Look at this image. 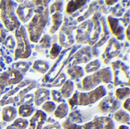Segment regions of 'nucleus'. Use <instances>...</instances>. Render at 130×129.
<instances>
[{
	"label": "nucleus",
	"instance_id": "412c9836",
	"mask_svg": "<svg viewBox=\"0 0 130 129\" xmlns=\"http://www.w3.org/2000/svg\"><path fill=\"white\" fill-rule=\"evenodd\" d=\"M74 90V84L72 81L68 80L62 86L61 89V95L62 98L67 99L69 98L72 95V93L73 92Z\"/></svg>",
	"mask_w": 130,
	"mask_h": 129
},
{
	"label": "nucleus",
	"instance_id": "f03ea898",
	"mask_svg": "<svg viewBox=\"0 0 130 129\" xmlns=\"http://www.w3.org/2000/svg\"><path fill=\"white\" fill-rule=\"evenodd\" d=\"M16 4L13 1H1V20L9 31H14L18 30L21 25L15 14Z\"/></svg>",
	"mask_w": 130,
	"mask_h": 129
},
{
	"label": "nucleus",
	"instance_id": "37998d69",
	"mask_svg": "<svg viewBox=\"0 0 130 129\" xmlns=\"http://www.w3.org/2000/svg\"><path fill=\"white\" fill-rule=\"evenodd\" d=\"M129 29H130V26H128V27H127V30H126V37H127V40H130Z\"/></svg>",
	"mask_w": 130,
	"mask_h": 129
},
{
	"label": "nucleus",
	"instance_id": "cd10ccee",
	"mask_svg": "<svg viewBox=\"0 0 130 129\" xmlns=\"http://www.w3.org/2000/svg\"><path fill=\"white\" fill-rule=\"evenodd\" d=\"M101 67V62L99 60L96 59L91 62H90L89 64H88L85 66V71L87 73H91L93 71H98V70Z\"/></svg>",
	"mask_w": 130,
	"mask_h": 129
},
{
	"label": "nucleus",
	"instance_id": "ea45409f",
	"mask_svg": "<svg viewBox=\"0 0 130 129\" xmlns=\"http://www.w3.org/2000/svg\"><path fill=\"white\" fill-rule=\"evenodd\" d=\"M123 108L127 111V113H129L130 111V99L127 98L126 100L123 103Z\"/></svg>",
	"mask_w": 130,
	"mask_h": 129
},
{
	"label": "nucleus",
	"instance_id": "c756f323",
	"mask_svg": "<svg viewBox=\"0 0 130 129\" xmlns=\"http://www.w3.org/2000/svg\"><path fill=\"white\" fill-rule=\"evenodd\" d=\"M62 125L64 128V129H83L82 126H80L75 123H73L69 119L65 120L62 122Z\"/></svg>",
	"mask_w": 130,
	"mask_h": 129
},
{
	"label": "nucleus",
	"instance_id": "1a4fd4ad",
	"mask_svg": "<svg viewBox=\"0 0 130 129\" xmlns=\"http://www.w3.org/2000/svg\"><path fill=\"white\" fill-rule=\"evenodd\" d=\"M120 106V102L118 101L113 97H104L99 103L98 109L99 111L102 114L106 113H113V112L117 111Z\"/></svg>",
	"mask_w": 130,
	"mask_h": 129
},
{
	"label": "nucleus",
	"instance_id": "ddd939ff",
	"mask_svg": "<svg viewBox=\"0 0 130 129\" xmlns=\"http://www.w3.org/2000/svg\"><path fill=\"white\" fill-rule=\"evenodd\" d=\"M107 21L113 34H114L119 40H123L124 38V28L120 24L119 20L112 16L107 17Z\"/></svg>",
	"mask_w": 130,
	"mask_h": 129
},
{
	"label": "nucleus",
	"instance_id": "2f4dec72",
	"mask_svg": "<svg viewBox=\"0 0 130 129\" xmlns=\"http://www.w3.org/2000/svg\"><path fill=\"white\" fill-rule=\"evenodd\" d=\"M60 51H61V46L59 45H58L57 43L53 44V46L51 47V49H50V52L51 59H55L59 55Z\"/></svg>",
	"mask_w": 130,
	"mask_h": 129
},
{
	"label": "nucleus",
	"instance_id": "b1692460",
	"mask_svg": "<svg viewBox=\"0 0 130 129\" xmlns=\"http://www.w3.org/2000/svg\"><path fill=\"white\" fill-rule=\"evenodd\" d=\"M67 73L72 79H78V78L83 77V75H84L83 68L82 67L77 66V65H74V66L69 68L67 70Z\"/></svg>",
	"mask_w": 130,
	"mask_h": 129
},
{
	"label": "nucleus",
	"instance_id": "7c9ffc66",
	"mask_svg": "<svg viewBox=\"0 0 130 129\" xmlns=\"http://www.w3.org/2000/svg\"><path fill=\"white\" fill-rule=\"evenodd\" d=\"M14 67L16 70H18L21 73H24L27 71L29 68V65L28 63L24 62H19L14 64Z\"/></svg>",
	"mask_w": 130,
	"mask_h": 129
},
{
	"label": "nucleus",
	"instance_id": "20e7f679",
	"mask_svg": "<svg viewBox=\"0 0 130 129\" xmlns=\"http://www.w3.org/2000/svg\"><path fill=\"white\" fill-rule=\"evenodd\" d=\"M14 36L17 40V47L14 51V59H27L31 54V47L27 39L25 27L21 26L15 30Z\"/></svg>",
	"mask_w": 130,
	"mask_h": 129
},
{
	"label": "nucleus",
	"instance_id": "f257e3e1",
	"mask_svg": "<svg viewBox=\"0 0 130 129\" xmlns=\"http://www.w3.org/2000/svg\"><path fill=\"white\" fill-rule=\"evenodd\" d=\"M37 5L35 14L31 17V21L27 26L29 38L33 43L38 42L49 17L47 8L39 4H37Z\"/></svg>",
	"mask_w": 130,
	"mask_h": 129
},
{
	"label": "nucleus",
	"instance_id": "2eb2a0df",
	"mask_svg": "<svg viewBox=\"0 0 130 129\" xmlns=\"http://www.w3.org/2000/svg\"><path fill=\"white\" fill-rule=\"evenodd\" d=\"M50 91L47 89H44V88H40L38 89L34 94V101L35 103V105L37 106L41 105L43 102L50 100Z\"/></svg>",
	"mask_w": 130,
	"mask_h": 129
},
{
	"label": "nucleus",
	"instance_id": "6ab92c4d",
	"mask_svg": "<svg viewBox=\"0 0 130 129\" xmlns=\"http://www.w3.org/2000/svg\"><path fill=\"white\" fill-rule=\"evenodd\" d=\"M113 119L117 121V122H120L122 124H126L127 125H129L130 116L129 113H126L122 109H120L113 114Z\"/></svg>",
	"mask_w": 130,
	"mask_h": 129
},
{
	"label": "nucleus",
	"instance_id": "7ed1b4c3",
	"mask_svg": "<svg viewBox=\"0 0 130 129\" xmlns=\"http://www.w3.org/2000/svg\"><path fill=\"white\" fill-rule=\"evenodd\" d=\"M112 72L109 68L96 71L94 74L86 77L82 81V90L91 91L94 90L101 82L109 84L112 81Z\"/></svg>",
	"mask_w": 130,
	"mask_h": 129
},
{
	"label": "nucleus",
	"instance_id": "39448f33",
	"mask_svg": "<svg viewBox=\"0 0 130 129\" xmlns=\"http://www.w3.org/2000/svg\"><path fill=\"white\" fill-rule=\"evenodd\" d=\"M113 71L114 85H129V67L120 61H116L111 64Z\"/></svg>",
	"mask_w": 130,
	"mask_h": 129
},
{
	"label": "nucleus",
	"instance_id": "473e14b6",
	"mask_svg": "<svg viewBox=\"0 0 130 129\" xmlns=\"http://www.w3.org/2000/svg\"><path fill=\"white\" fill-rule=\"evenodd\" d=\"M4 45L5 47H7L8 49H14V46H15V41L13 39V36L11 35L8 36L5 40V41L3 42Z\"/></svg>",
	"mask_w": 130,
	"mask_h": 129
},
{
	"label": "nucleus",
	"instance_id": "a19ab883",
	"mask_svg": "<svg viewBox=\"0 0 130 129\" xmlns=\"http://www.w3.org/2000/svg\"><path fill=\"white\" fill-rule=\"evenodd\" d=\"M5 87L6 86L0 81V97H1V94H2V92H3V90H4V89H5Z\"/></svg>",
	"mask_w": 130,
	"mask_h": 129
},
{
	"label": "nucleus",
	"instance_id": "aec40b11",
	"mask_svg": "<svg viewBox=\"0 0 130 129\" xmlns=\"http://www.w3.org/2000/svg\"><path fill=\"white\" fill-rule=\"evenodd\" d=\"M86 3H88V1H70L66 5V11L67 14H72L85 5Z\"/></svg>",
	"mask_w": 130,
	"mask_h": 129
},
{
	"label": "nucleus",
	"instance_id": "c9c22d12",
	"mask_svg": "<svg viewBox=\"0 0 130 129\" xmlns=\"http://www.w3.org/2000/svg\"><path fill=\"white\" fill-rule=\"evenodd\" d=\"M51 96H52V99L54 102L61 103V102L64 101L62 100V97L60 92H59L57 90H51Z\"/></svg>",
	"mask_w": 130,
	"mask_h": 129
},
{
	"label": "nucleus",
	"instance_id": "a878e982",
	"mask_svg": "<svg viewBox=\"0 0 130 129\" xmlns=\"http://www.w3.org/2000/svg\"><path fill=\"white\" fill-rule=\"evenodd\" d=\"M29 125V122L24 118H18L14 120L11 126L17 129H27Z\"/></svg>",
	"mask_w": 130,
	"mask_h": 129
},
{
	"label": "nucleus",
	"instance_id": "9b49d317",
	"mask_svg": "<svg viewBox=\"0 0 130 129\" xmlns=\"http://www.w3.org/2000/svg\"><path fill=\"white\" fill-rule=\"evenodd\" d=\"M120 52V45L118 43V41L115 38H111L107 46L104 50V52L102 56V59H104V62L105 64H107L111 59L117 56Z\"/></svg>",
	"mask_w": 130,
	"mask_h": 129
},
{
	"label": "nucleus",
	"instance_id": "393cba45",
	"mask_svg": "<svg viewBox=\"0 0 130 129\" xmlns=\"http://www.w3.org/2000/svg\"><path fill=\"white\" fill-rule=\"evenodd\" d=\"M49 63L43 60H37L33 65V68L41 74H45L49 70Z\"/></svg>",
	"mask_w": 130,
	"mask_h": 129
},
{
	"label": "nucleus",
	"instance_id": "4c0bfd02",
	"mask_svg": "<svg viewBox=\"0 0 130 129\" xmlns=\"http://www.w3.org/2000/svg\"><path fill=\"white\" fill-rule=\"evenodd\" d=\"M78 93L75 92L73 95V97L69 100V104L70 106V107L72 109L74 106H78Z\"/></svg>",
	"mask_w": 130,
	"mask_h": 129
},
{
	"label": "nucleus",
	"instance_id": "f704fd0d",
	"mask_svg": "<svg viewBox=\"0 0 130 129\" xmlns=\"http://www.w3.org/2000/svg\"><path fill=\"white\" fill-rule=\"evenodd\" d=\"M34 95L33 94H26L24 95L20 100V103L22 104H26V105H30L33 103L34 101Z\"/></svg>",
	"mask_w": 130,
	"mask_h": 129
},
{
	"label": "nucleus",
	"instance_id": "f3484780",
	"mask_svg": "<svg viewBox=\"0 0 130 129\" xmlns=\"http://www.w3.org/2000/svg\"><path fill=\"white\" fill-rule=\"evenodd\" d=\"M91 59L90 52L88 50V48H84L78 52V53L75 56V60L72 63L73 65L75 64H79L82 62H87Z\"/></svg>",
	"mask_w": 130,
	"mask_h": 129
},
{
	"label": "nucleus",
	"instance_id": "79ce46f5",
	"mask_svg": "<svg viewBox=\"0 0 130 129\" xmlns=\"http://www.w3.org/2000/svg\"><path fill=\"white\" fill-rule=\"evenodd\" d=\"M117 1H106L105 2L106 5H113L114 3H117Z\"/></svg>",
	"mask_w": 130,
	"mask_h": 129
},
{
	"label": "nucleus",
	"instance_id": "f8f14e48",
	"mask_svg": "<svg viewBox=\"0 0 130 129\" xmlns=\"http://www.w3.org/2000/svg\"><path fill=\"white\" fill-rule=\"evenodd\" d=\"M92 23L88 21L80 25L76 30V42L78 43H87L91 32Z\"/></svg>",
	"mask_w": 130,
	"mask_h": 129
},
{
	"label": "nucleus",
	"instance_id": "c03bdc74",
	"mask_svg": "<svg viewBox=\"0 0 130 129\" xmlns=\"http://www.w3.org/2000/svg\"><path fill=\"white\" fill-rule=\"evenodd\" d=\"M118 129H129V127L128 125H120Z\"/></svg>",
	"mask_w": 130,
	"mask_h": 129
},
{
	"label": "nucleus",
	"instance_id": "5701e85b",
	"mask_svg": "<svg viewBox=\"0 0 130 129\" xmlns=\"http://www.w3.org/2000/svg\"><path fill=\"white\" fill-rule=\"evenodd\" d=\"M34 112V108L30 105L22 104L18 108V115L24 119L30 116Z\"/></svg>",
	"mask_w": 130,
	"mask_h": 129
},
{
	"label": "nucleus",
	"instance_id": "bb28decb",
	"mask_svg": "<svg viewBox=\"0 0 130 129\" xmlns=\"http://www.w3.org/2000/svg\"><path fill=\"white\" fill-rule=\"evenodd\" d=\"M130 94L129 87H123V88H119L116 90V97L120 100H124L126 97H128Z\"/></svg>",
	"mask_w": 130,
	"mask_h": 129
},
{
	"label": "nucleus",
	"instance_id": "a211bd4d",
	"mask_svg": "<svg viewBox=\"0 0 130 129\" xmlns=\"http://www.w3.org/2000/svg\"><path fill=\"white\" fill-rule=\"evenodd\" d=\"M62 14L61 12H56L54 14H53L52 16V26L50 30V33L51 34H53L59 27V26L61 25L62 22Z\"/></svg>",
	"mask_w": 130,
	"mask_h": 129
},
{
	"label": "nucleus",
	"instance_id": "58836bf2",
	"mask_svg": "<svg viewBox=\"0 0 130 129\" xmlns=\"http://www.w3.org/2000/svg\"><path fill=\"white\" fill-rule=\"evenodd\" d=\"M6 37V32L2 24L0 22V43H3Z\"/></svg>",
	"mask_w": 130,
	"mask_h": 129
},
{
	"label": "nucleus",
	"instance_id": "6e6552de",
	"mask_svg": "<svg viewBox=\"0 0 130 129\" xmlns=\"http://www.w3.org/2000/svg\"><path fill=\"white\" fill-rule=\"evenodd\" d=\"M83 129H115V125L109 117L101 116L94 119L91 122L82 126Z\"/></svg>",
	"mask_w": 130,
	"mask_h": 129
},
{
	"label": "nucleus",
	"instance_id": "9d476101",
	"mask_svg": "<svg viewBox=\"0 0 130 129\" xmlns=\"http://www.w3.org/2000/svg\"><path fill=\"white\" fill-rule=\"evenodd\" d=\"M23 79V75L16 69H8L0 75V81L5 85L17 84Z\"/></svg>",
	"mask_w": 130,
	"mask_h": 129
},
{
	"label": "nucleus",
	"instance_id": "4be33fe9",
	"mask_svg": "<svg viewBox=\"0 0 130 129\" xmlns=\"http://www.w3.org/2000/svg\"><path fill=\"white\" fill-rule=\"evenodd\" d=\"M68 113H69L68 105L63 102L59 106H57V108H56L55 112H54V116L56 118H57L59 119H62L65 118L68 115Z\"/></svg>",
	"mask_w": 130,
	"mask_h": 129
},
{
	"label": "nucleus",
	"instance_id": "c85d7f7f",
	"mask_svg": "<svg viewBox=\"0 0 130 129\" xmlns=\"http://www.w3.org/2000/svg\"><path fill=\"white\" fill-rule=\"evenodd\" d=\"M56 108V104L52 102V101H48V102H45L43 106H42V111L43 113H51L53 111H55Z\"/></svg>",
	"mask_w": 130,
	"mask_h": 129
},
{
	"label": "nucleus",
	"instance_id": "72a5a7b5",
	"mask_svg": "<svg viewBox=\"0 0 130 129\" xmlns=\"http://www.w3.org/2000/svg\"><path fill=\"white\" fill-rule=\"evenodd\" d=\"M62 9V2H56L53 4L50 7V13L53 14V12H61Z\"/></svg>",
	"mask_w": 130,
	"mask_h": 129
},
{
	"label": "nucleus",
	"instance_id": "4468645a",
	"mask_svg": "<svg viewBox=\"0 0 130 129\" xmlns=\"http://www.w3.org/2000/svg\"><path fill=\"white\" fill-rule=\"evenodd\" d=\"M46 120V115L42 110H37L29 122L28 129H42Z\"/></svg>",
	"mask_w": 130,
	"mask_h": 129
},
{
	"label": "nucleus",
	"instance_id": "49530a36",
	"mask_svg": "<svg viewBox=\"0 0 130 129\" xmlns=\"http://www.w3.org/2000/svg\"><path fill=\"white\" fill-rule=\"evenodd\" d=\"M2 123H0V129H2Z\"/></svg>",
	"mask_w": 130,
	"mask_h": 129
},
{
	"label": "nucleus",
	"instance_id": "a18cd8bd",
	"mask_svg": "<svg viewBox=\"0 0 130 129\" xmlns=\"http://www.w3.org/2000/svg\"><path fill=\"white\" fill-rule=\"evenodd\" d=\"M6 129H17V128H15L14 127H13V126H11H11H8V127H7V128H6Z\"/></svg>",
	"mask_w": 130,
	"mask_h": 129
},
{
	"label": "nucleus",
	"instance_id": "dca6fc26",
	"mask_svg": "<svg viewBox=\"0 0 130 129\" xmlns=\"http://www.w3.org/2000/svg\"><path fill=\"white\" fill-rule=\"evenodd\" d=\"M17 109L14 106H5L2 110V119L5 122H10L15 119Z\"/></svg>",
	"mask_w": 130,
	"mask_h": 129
},
{
	"label": "nucleus",
	"instance_id": "0eeeda50",
	"mask_svg": "<svg viewBox=\"0 0 130 129\" xmlns=\"http://www.w3.org/2000/svg\"><path fill=\"white\" fill-rule=\"evenodd\" d=\"M36 8L34 6V2H22V4H21L17 11V15L18 16V18L20 21L22 23L27 22L34 15L35 13Z\"/></svg>",
	"mask_w": 130,
	"mask_h": 129
},
{
	"label": "nucleus",
	"instance_id": "423d86ee",
	"mask_svg": "<svg viewBox=\"0 0 130 129\" xmlns=\"http://www.w3.org/2000/svg\"><path fill=\"white\" fill-rule=\"evenodd\" d=\"M107 94L104 86H100L88 93L78 94V106H87L96 103L98 100L103 98Z\"/></svg>",
	"mask_w": 130,
	"mask_h": 129
},
{
	"label": "nucleus",
	"instance_id": "e433bc0d",
	"mask_svg": "<svg viewBox=\"0 0 130 129\" xmlns=\"http://www.w3.org/2000/svg\"><path fill=\"white\" fill-rule=\"evenodd\" d=\"M65 80H66V75L62 73V74H61L60 76L57 78V80L55 81V83L53 84H51V85H50V87H59V86L62 85V84L64 83V81H65Z\"/></svg>",
	"mask_w": 130,
	"mask_h": 129
}]
</instances>
